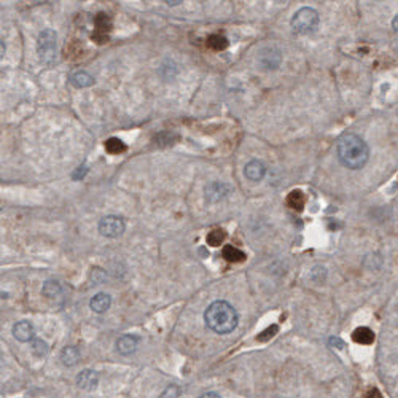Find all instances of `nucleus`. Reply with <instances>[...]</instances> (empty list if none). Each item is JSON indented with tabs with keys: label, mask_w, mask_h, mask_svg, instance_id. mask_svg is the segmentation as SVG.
<instances>
[{
	"label": "nucleus",
	"mask_w": 398,
	"mask_h": 398,
	"mask_svg": "<svg viewBox=\"0 0 398 398\" xmlns=\"http://www.w3.org/2000/svg\"><path fill=\"white\" fill-rule=\"evenodd\" d=\"M204 320L210 330L217 335H228L238 326L239 315L236 309L226 301H214V303L205 309Z\"/></svg>",
	"instance_id": "2"
},
{
	"label": "nucleus",
	"mask_w": 398,
	"mask_h": 398,
	"mask_svg": "<svg viewBox=\"0 0 398 398\" xmlns=\"http://www.w3.org/2000/svg\"><path fill=\"white\" fill-rule=\"evenodd\" d=\"M223 258L229 263H241L245 260V253L239 250L235 245H225L223 247Z\"/></svg>",
	"instance_id": "15"
},
{
	"label": "nucleus",
	"mask_w": 398,
	"mask_h": 398,
	"mask_svg": "<svg viewBox=\"0 0 398 398\" xmlns=\"http://www.w3.org/2000/svg\"><path fill=\"white\" fill-rule=\"evenodd\" d=\"M229 191V186L222 182H212L210 185L205 186V199L210 202H217L223 199Z\"/></svg>",
	"instance_id": "11"
},
{
	"label": "nucleus",
	"mask_w": 398,
	"mask_h": 398,
	"mask_svg": "<svg viewBox=\"0 0 398 398\" xmlns=\"http://www.w3.org/2000/svg\"><path fill=\"white\" fill-rule=\"evenodd\" d=\"M99 232L105 238H118L125 232V222L118 215H107L99 222Z\"/></svg>",
	"instance_id": "6"
},
{
	"label": "nucleus",
	"mask_w": 398,
	"mask_h": 398,
	"mask_svg": "<svg viewBox=\"0 0 398 398\" xmlns=\"http://www.w3.org/2000/svg\"><path fill=\"white\" fill-rule=\"evenodd\" d=\"M112 29V19L105 13H99L94 18V32L91 34V38L98 45H104L108 40V32Z\"/></svg>",
	"instance_id": "7"
},
{
	"label": "nucleus",
	"mask_w": 398,
	"mask_h": 398,
	"mask_svg": "<svg viewBox=\"0 0 398 398\" xmlns=\"http://www.w3.org/2000/svg\"><path fill=\"white\" fill-rule=\"evenodd\" d=\"M91 279H92L94 284H101L105 279V272L99 268H94L92 272H91Z\"/></svg>",
	"instance_id": "26"
},
{
	"label": "nucleus",
	"mask_w": 398,
	"mask_h": 398,
	"mask_svg": "<svg viewBox=\"0 0 398 398\" xmlns=\"http://www.w3.org/2000/svg\"><path fill=\"white\" fill-rule=\"evenodd\" d=\"M126 150V145L118 137H110V139L105 141V152L110 155H120Z\"/></svg>",
	"instance_id": "18"
},
{
	"label": "nucleus",
	"mask_w": 398,
	"mask_h": 398,
	"mask_svg": "<svg viewBox=\"0 0 398 398\" xmlns=\"http://www.w3.org/2000/svg\"><path fill=\"white\" fill-rule=\"evenodd\" d=\"M396 311H398V306H396Z\"/></svg>",
	"instance_id": "33"
},
{
	"label": "nucleus",
	"mask_w": 398,
	"mask_h": 398,
	"mask_svg": "<svg viewBox=\"0 0 398 398\" xmlns=\"http://www.w3.org/2000/svg\"><path fill=\"white\" fill-rule=\"evenodd\" d=\"M112 305V298L107 293H98L96 296H92V299L89 301V308L92 309V312L96 314H104L108 311Z\"/></svg>",
	"instance_id": "12"
},
{
	"label": "nucleus",
	"mask_w": 398,
	"mask_h": 398,
	"mask_svg": "<svg viewBox=\"0 0 398 398\" xmlns=\"http://www.w3.org/2000/svg\"><path fill=\"white\" fill-rule=\"evenodd\" d=\"M287 204L290 205L292 209H295V210H303V207H305V195L301 193L299 190L292 191V193L288 195V198H287Z\"/></svg>",
	"instance_id": "19"
},
{
	"label": "nucleus",
	"mask_w": 398,
	"mask_h": 398,
	"mask_svg": "<svg viewBox=\"0 0 398 398\" xmlns=\"http://www.w3.org/2000/svg\"><path fill=\"white\" fill-rule=\"evenodd\" d=\"M366 398H382V395L379 393V390L373 389V390H369V392H368Z\"/></svg>",
	"instance_id": "29"
},
{
	"label": "nucleus",
	"mask_w": 398,
	"mask_h": 398,
	"mask_svg": "<svg viewBox=\"0 0 398 398\" xmlns=\"http://www.w3.org/2000/svg\"><path fill=\"white\" fill-rule=\"evenodd\" d=\"M31 350H32V354H34L35 357H45V355L48 354L50 347H48V344H46L43 339L35 338V339H32Z\"/></svg>",
	"instance_id": "22"
},
{
	"label": "nucleus",
	"mask_w": 398,
	"mask_h": 398,
	"mask_svg": "<svg viewBox=\"0 0 398 398\" xmlns=\"http://www.w3.org/2000/svg\"><path fill=\"white\" fill-rule=\"evenodd\" d=\"M392 27H393V31H395V32H398V15L393 18V21H392Z\"/></svg>",
	"instance_id": "31"
},
{
	"label": "nucleus",
	"mask_w": 398,
	"mask_h": 398,
	"mask_svg": "<svg viewBox=\"0 0 398 398\" xmlns=\"http://www.w3.org/2000/svg\"><path fill=\"white\" fill-rule=\"evenodd\" d=\"M277 332H279V328H277V325H272V326L266 328V330H265V332H263L262 335H258V338H256V339H258V341H262V342H263V341H268L269 338H272V336H274V335H276Z\"/></svg>",
	"instance_id": "25"
},
{
	"label": "nucleus",
	"mask_w": 398,
	"mask_h": 398,
	"mask_svg": "<svg viewBox=\"0 0 398 398\" xmlns=\"http://www.w3.org/2000/svg\"><path fill=\"white\" fill-rule=\"evenodd\" d=\"M330 344H332V346H338V349L344 347V342H342L339 338H330Z\"/></svg>",
	"instance_id": "28"
},
{
	"label": "nucleus",
	"mask_w": 398,
	"mask_h": 398,
	"mask_svg": "<svg viewBox=\"0 0 398 398\" xmlns=\"http://www.w3.org/2000/svg\"><path fill=\"white\" fill-rule=\"evenodd\" d=\"M225 238H226V235H225L223 229H214V231H210L207 235L205 241H207V244L212 245V247H218V245H222Z\"/></svg>",
	"instance_id": "23"
},
{
	"label": "nucleus",
	"mask_w": 398,
	"mask_h": 398,
	"mask_svg": "<svg viewBox=\"0 0 398 398\" xmlns=\"http://www.w3.org/2000/svg\"><path fill=\"white\" fill-rule=\"evenodd\" d=\"M166 4H168V5H177V4H182V2H180V0H175V2H169V0H168Z\"/></svg>",
	"instance_id": "32"
},
{
	"label": "nucleus",
	"mask_w": 398,
	"mask_h": 398,
	"mask_svg": "<svg viewBox=\"0 0 398 398\" xmlns=\"http://www.w3.org/2000/svg\"><path fill=\"white\" fill-rule=\"evenodd\" d=\"M207 45L215 51H222L228 46V38L220 34H214L207 38Z\"/></svg>",
	"instance_id": "20"
},
{
	"label": "nucleus",
	"mask_w": 398,
	"mask_h": 398,
	"mask_svg": "<svg viewBox=\"0 0 398 398\" xmlns=\"http://www.w3.org/2000/svg\"><path fill=\"white\" fill-rule=\"evenodd\" d=\"M319 22H320L319 13L315 11L314 8H311V7H305V8L298 10L293 15V18H292V29L296 34L308 35V34L315 32V29L319 27Z\"/></svg>",
	"instance_id": "3"
},
{
	"label": "nucleus",
	"mask_w": 398,
	"mask_h": 398,
	"mask_svg": "<svg viewBox=\"0 0 398 398\" xmlns=\"http://www.w3.org/2000/svg\"><path fill=\"white\" fill-rule=\"evenodd\" d=\"M88 172V169L85 168V166H81V168H78V171L74 174V178H75V180H77V178L80 177V178H83L85 177V174Z\"/></svg>",
	"instance_id": "27"
},
{
	"label": "nucleus",
	"mask_w": 398,
	"mask_h": 398,
	"mask_svg": "<svg viewBox=\"0 0 398 398\" xmlns=\"http://www.w3.org/2000/svg\"><path fill=\"white\" fill-rule=\"evenodd\" d=\"M135 349H137V338H134L131 335H123L121 338H118L116 350L121 355H131L135 352Z\"/></svg>",
	"instance_id": "13"
},
{
	"label": "nucleus",
	"mask_w": 398,
	"mask_h": 398,
	"mask_svg": "<svg viewBox=\"0 0 398 398\" xmlns=\"http://www.w3.org/2000/svg\"><path fill=\"white\" fill-rule=\"evenodd\" d=\"M336 152H338V159L341 161L342 166L352 171L362 169L369 158V148L366 142L360 135L352 132L344 134L338 141Z\"/></svg>",
	"instance_id": "1"
},
{
	"label": "nucleus",
	"mask_w": 398,
	"mask_h": 398,
	"mask_svg": "<svg viewBox=\"0 0 398 398\" xmlns=\"http://www.w3.org/2000/svg\"><path fill=\"white\" fill-rule=\"evenodd\" d=\"M258 64L263 71H276L282 64V51L274 45L265 46L258 53Z\"/></svg>",
	"instance_id": "5"
},
{
	"label": "nucleus",
	"mask_w": 398,
	"mask_h": 398,
	"mask_svg": "<svg viewBox=\"0 0 398 398\" xmlns=\"http://www.w3.org/2000/svg\"><path fill=\"white\" fill-rule=\"evenodd\" d=\"M13 336H15L21 342L32 341L34 336H35L34 325L31 322H27V320H21V322L15 323V325H13Z\"/></svg>",
	"instance_id": "8"
},
{
	"label": "nucleus",
	"mask_w": 398,
	"mask_h": 398,
	"mask_svg": "<svg viewBox=\"0 0 398 398\" xmlns=\"http://www.w3.org/2000/svg\"><path fill=\"white\" fill-rule=\"evenodd\" d=\"M78 359H80V352L74 346H67L61 352V360L64 366H74L78 362Z\"/></svg>",
	"instance_id": "17"
},
{
	"label": "nucleus",
	"mask_w": 398,
	"mask_h": 398,
	"mask_svg": "<svg viewBox=\"0 0 398 398\" xmlns=\"http://www.w3.org/2000/svg\"><path fill=\"white\" fill-rule=\"evenodd\" d=\"M61 284L58 282V280H53V279H50V280H46L45 284H43V288H42V292H43V295L46 296V298H54V296H58L59 293H61Z\"/></svg>",
	"instance_id": "21"
},
{
	"label": "nucleus",
	"mask_w": 398,
	"mask_h": 398,
	"mask_svg": "<svg viewBox=\"0 0 398 398\" xmlns=\"http://www.w3.org/2000/svg\"><path fill=\"white\" fill-rule=\"evenodd\" d=\"M352 338L355 342H359V344H371L374 341V333L366 326H360L352 333Z\"/></svg>",
	"instance_id": "16"
},
{
	"label": "nucleus",
	"mask_w": 398,
	"mask_h": 398,
	"mask_svg": "<svg viewBox=\"0 0 398 398\" xmlns=\"http://www.w3.org/2000/svg\"><path fill=\"white\" fill-rule=\"evenodd\" d=\"M178 395H180V389H178L177 386H168L166 389H164V392L161 393L159 398H178Z\"/></svg>",
	"instance_id": "24"
},
{
	"label": "nucleus",
	"mask_w": 398,
	"mask_h": 398,
	"mask_svg": "<svg viewBox=\"0 0 398 398\" xmlns=\"http://www.w3.org/2000/svg\"><path fill=\"white\" fill-rule=\"evenodd\" d=\"M68 81H71V85L75 86V88H89V86L94 85V78L88 72H83V71L71 74Z\"/></svg>",
	"instance_id": "14"
},
{
	"label": "nucleus",
	"mask_w": 398,
	"mask_h": 398,
	"mask_svg": "<svg viewBox=\"0 0 398 398\" xmlns=\"http://www.w3.org/2000/svg\"><path fill=\"white\" fill-rule=\"evenodd\" d=\"M99 384V376L96 371H91V369H85L77 376V386L83 390H94Z\"/></svg>",
	"instance_id": "10"
},
{
	"label": "nucleus",
	"mask_w": 398,
	"mask_h": 398,
	"mask_svg": "<svg viewBox=\"0 0 398 398\" xmlns=\"http://www.w3.org/2000/svg\"><path fill=\"white\" fill-rule=\"evenodd\" d=\"M244 174H245V177L249 178L250 182H260V180H263V177L266 174V168H265V164L262 161L252 159V161H249L245 164Z\"/></svg>",
	"instance_id": "9"
},
{
	"label": "nucleus",
	"mask_w": 398,
	"mask_h": 398,
	"mask_svg": "<svg viewBox=\"0 0 398 398\" xmlns=\"http://www.w3.org/2000/svg\"><path fill=\"white\" fill-rule=\"evenodd\" d=\"M199 398H222L218 393H215V392H207V393H204V395H201Z\"/></svg>",
	"instance_id": "30"
},
{
	"label": "nucleus",
	"mask_w": 398,
	"mask_h": 398,
	"mask_svg": "<svg viewBox=\"0 0 398 398\" xmlns=\"http://www.w3.org/2000/svg\"><path fill=\"white\" fill-rule=\"evenodd\" d=\"M37 53L38 58L43 64L51 65L56 61L58 54V35L51 29H45L40 32L38 40H37Z\"/></svg>",
	"instance_id": "4"
}]
</instances>
